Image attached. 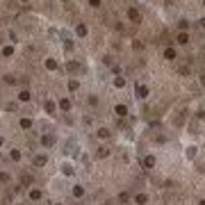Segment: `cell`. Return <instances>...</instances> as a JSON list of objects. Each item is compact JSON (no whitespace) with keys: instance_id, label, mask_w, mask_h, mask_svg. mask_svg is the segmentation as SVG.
<instances>
[{"instance_id":"4316f807","label":"cell","mask_w":205,"mask_h":205,"mask_svg":"<svg viewBox=\"0 0 205 205\" xmlns=\"http://www.w3.org/2000/svg\"><path fill=\"white\" fill-rule=\"evenodd\" d=\"M89 5L91 7H100V0H89Z\"/></svg>"},{"instance_id":"9a60e30c","label":"cell","mask_w":205,"mask_h":205,"mask_svg":"<svg viewBox=\"0 0 205 205\" xmlns=\"http://www.w3.org/2000/svg\"><path fill=\"white\" fill-rule=\"evenodd\" d=\"M75 32H78V37H84V34H87V27H84V25H78V27H75Z\"/></svg>"},{"instance_id":"ac0fdd59","label":"cell","mask_w":205,"mask_h":205,"mask_svg":"<svg viewBox=\"0 0 205 205\" xmlns=\"http://www.w3.org/2000/svg\"><path fill=\"white\" fill-rule=\"evenodd\" d=\"M178 25H180V30H182V32H185V30H187V27H189V21H185V18H182V21H178Z\"/></svg>"},{"instance_id":"cb8c5ba5","label":"cell","mask_w":205,"mask_h":205,"mask_svg":"<svg viewBox=\"0 0 205 205\" xmlns=\"http://www.w3.org/2000/svg\"><path fill=\"white\" fill-rule=\"evenodd\" d=\"M46 112L52 114V112H55V105H52V103H46Z\"/></svg>"},{"instance_id":"d6a6232c","label":"cell","mask_w":205,"mask_h":205,"mask_svg":"<svg viewBox=\"0 0 205 205\" xmlns=\"http://www.w3.org/2000/svg\"><path fill=\"white\" fill-rule=\"evenodd\" d=\"M203 5H205V2H203Z\"/></svg>"},{"instance_id":"3957f363","label":"cell","mask_w":205,"mask_h":205,"mask_svg":"<svg viewBox=\"0 0 205 205\" xmlns=\"http://www.w3.org/2000/svg\"><path fill=\"white\" fill-rule=\"evenodd\" d=\"M175 41H178V46H187V43H189V34H187V32H180Z\"/></svg>"},{"instance_id":"44dd1931","label":"cell","mask_w":205,"mask_h":205,"mask_svg":"<svg viewBox=\"0 0 205 205\" xmlns=\"http://www.w3.org/2000/svg\"><path fill=\"white\" fill-rule=\"evenodd\" d=\"M119 201H121V203H128V201H130V194H125V191H123V194L119 196Z\"/></svg>"},{"instance_id":"484cf974","label":"cell","mask_w":205,"mask_h":205,"mask_svg":"<svg viewBox=\"0 0 205 205\" xmlns=\"http://www.w3.org/2000/svg\"><path fill=\"white\" fill-rule=\"evenodd\" d=\"M7 180H9V175H7V173H0V182H7Z\"/></svg>"},{"instance_id":"30bf717a","label":"cell","mask_w":205,"mask_h":205,"mask_svg":"<svg viewBox=\"0 0 205 205\" xmlns=\"http://www.w3.org/2000/svg\"><path fill=\"white\" fill-rule=\"evenodd\" d=\"M164 57H166V59H175V50L173 48H166V50H164Z\"/></svg>"},{"instance_id":"83f0119b","label":"cell","mask_w":205,"mask_h":205,"mask_svg":"<svg viewBox=\"0 0 205 205\" xmlns=\"http://www.w3.org/2000/svg\"><path fill=\"white\" fill-rule=\"evenodd\" d=\"M198 27H201V30H205V18H201V21H198Z\"/></svg>"},{"instance_id":"8992f818","label":"cell","mask_w":205,"mask_h":205,"mask_svg":"<svg viewBox=\"0 0 205 205\" xmlns=\"http://www.w3.org/2000/svg\"><path fill=\"white\" fill-rule=\"evenodd\" d=\"M114 112L119 114V116H125V114H128V107H125V105H116V107H114Z\"/></svg>"},{"instance_id":"d6986e66","label":"cell","mask_w":205,"mask_h":205,"mask_svg":"<svg viewBox=\"0 0 205 205\" xmlns=\"http://www.w3.org/2000/svg\"><path fill=\"white\" fill-rule=\"evenodd\" d=\"M59 107H62V109H68V107H71V100H66V98L59 100Z\"/></svg>"},{"instance_id":"5bb4252c","label":"cell","mask_w":205,"mask_h":205,"mask_svg":"<svg viewBox=\"0 0 205 205\" xmlns=\"http://www.w3.org/2000/svg\"><path fill=\"white\" fill-rule=\"evenodd\" d=\"M30 198H32V201H39V198H41V191H39V189H32V191H30Z\"/></svg>"},{"instance_id":"7a4b0ae2","label":"cell","mask_w":205,"mask_h":205,"mask_svg":"<svg viewBox=\"0 0 205 205\" xmlns=\"http://www.w3.org/2000/svg\"><path fill=\"white\" fill-rule=\"evenodd\" d=\"M141 164H144V169H153L155 166V157L153 155H146L144 160H141Z\"/></svg>"},{"instance_id":"f1b7e54d","label":"cell","mask_w":205,"mask_h":205,"mask_svg":"<svg viewBox=\"0 0 205 205\" xmlns=\"http://www.w3.org/2000/svg\"><path fill=\"white\" fill-rule=\"evenodd\" d=\"M201 84L205 87V75H201Z\"/></svg>"},{"instance_id":"52a82bcc","label":"cell","mask_w":205,"mask_h":205,"mask_svg":"<svg viewBox=\"0 0 205 205\" xmlns=\"http://www.w3.org/2000/svg\"><path fill=\"white\" fill-rule=\"evenodd\" d=\"M46 164V155H37L34 157V166H43Z\"/></svg>"},{"instance_id":"f546056e","label":"cell","mask_w":205,"mask_h":205,"mask_svg":"<svg viewBox=\"0 0 205 205\" xmlns=\"http://www.w3.org/2000/svg\"><path fill=\"white\" fill-rule=\"evenodd\" d=\"M198 205H205V198H203V201H198Z\"/></svg>"},{"instance_id":"7c38bea8","label":"cell","mask_w":205,"mask_h":205,"mask_svg":"<svg viewBox=\"0 0 205 205\" xmlns=\"http://www.w3.org/2000/svg\"><path fill=\"white\" fill-rule=\"evenodd\" d=\"M98 137H100V139H107V137H109V130H107V128H100V130H98Z\"/></svg>"},{"instance_id":"4fadbf2b","label":"cell","mask_w":205,"mask_h":205,"mask_svg":"<svg viewBox=\"0 0 205 205\" xmlns=\"http://www.w3.org/2000/svg\"><path fill=\"white\" fill-rule=\"evenodd\" d=\"M96 155H98V157H107V155H109V150L105 148V146H100V148H98V153H96Z\"/></svg>"},{"instance_id":"1f68e13d","label":"cell","mask_w":205,"mask_h":205,"mask_svg":"<svg viewBox=\"0 0 205 205\" xmlns=\"http://www.w3.org/2000/svg\"><path fill=\"white\" fill-rule=\"evenodd\" d=\"M203 59H205V55H203Z\"/></svg>"},{"instance_id":"8fae6325","label":"cell","mask_w":205,"mask_h":205,"mask_svg":"<svg viewBox=\"0 0 205 205\" xmlns=\"http://www.w3.org/2000/svg\"><path fill=\"white\" fill-rule=\"evenodd\" d=\"M187 157H196V146H187Z\"/></svg>"},{"instance_id":"ba28073f","label":"cell","mask_w":205,"mask_h":205,"mask_svg":"<svg viewBox=\"0 0 205 205\" xmlns=\"http://www.w3.org/2000/svg\"><path fill=\"white\" fill-rule=\"evenodd\" d=\"M73 196H75V198H80V196H84V189H82V187H80V185H75V187H73Z\"/></svg>"},{"instance_id":"d4e9b609","label":"cell","mask_w":205,"mask_h":205,"mask_svg":"<svg viewBox=\"0 0 205 205\" xmlns=\"http://www.w3.org/2000/svg\"><path fill=\"white\" fill-rule=\"evenodd\" d=\"M68 89H71V91H75V89H78V82H75V80H71V82H68Z\"/></svg>"},{"instance_id":"6da1fadb","label":"cell","mask_w":205,"mask_h":205,"mask_svg":"<svg viewBox=\"0 0 205 205\" xmlns=\"http://www.w3.org/2000/svg\"><path fill=\"white\" fill-rule=\"evenodd\" d=\"M128 18H130L132 23H141V14H139V9L130 7V9H128Z\"/></svg>"},{"instance_id":"5b68a950","label":"cell","mask_w":205,"mask_h":205,"mask_svg":"<svg viewBox=\"0 0 205 205\" xmlns=\"http://www.w3.org/2000/svg\"><path fill=\"white\" fill-rule=\"evenodd\" d=\"M137 96L139 98H148V87H137Z\"/></svg>"},{"instance_id":"2e32d148","label":"cell","mask_w":205,"mask_h":205,"mask_svg":"<svg viewBox=\"0 0 205 205\" xmlns=\"http://www.w3.org/2000/svg\"><path fill=\"white\" fill-rule=\"evenodd\" d=\"M46 68H50V71H55V68H57V62H55V59H48V62H46Z\"/></svg>"},{"instance_id":"7402d4cb","label":"cell","mask_w":205,"mask_h":205,"mask_svg":"<svg viewBox=\"0 0 205 205\" xmlns=\"http://www.w3.org/2000/svg\"><path fill=\"white\" fill-rule=\"evenodd\" d=\"M114 84L116 87H125V80H123V78H114Z\"/></svg>"},{"instance_id":"4dcf8cb0","label":"cell","mask_w":205,"mask_h":205,"mask_svg":"<svg viewBox=\"0 0 205 205\" xmlns=\"http://www.w3.org/2000/svg\"><path fill=\"white\" fill-rule=\"evenodd\" d=\"M0 146H2V137H0Z\"/></svg>"},{"instance_id":"e0dca14e","label":"cell","mask_w":205,"mask_h":205,"mask_svg":"<svg viewBox=\"0 0 205 205\" xmlns=\"http://www.w3.org/2000/svg\"><path fill=\"white\" fill-rule=\"evenodd\" d=\"M21 128H25V130H27V128H32V121L30 119H21Z\"/></svg>"},{"instance_id":"ffe728a7","label":"cell","mask_w":205,"mask_h":205,"mask_svg":"<svg viewBox=\"0 0 205 205\" xmlns=\"http://www.w3.org/2000/svg\"><path fill=\"white\" fill-rule=\"evenodd\" d=\"M11 160L18 162V160H21V150H11Z\"/></svg>"},{"instance_id":"277c9868","label":"cell","mask_w":205,"mask_h":205,"mask_svg":"<svg viewBox=\"0 0 205 205\" xmlns=\"http://www.w3.org/2000/svg\"><path fill=\"white\" fill-rule=\"evenodd\" d=\"M134 203H137V205H146V203H148V196H146V194H137Z\"/></svg>"},{"instance_id":"603a6c76","label":"cell","mask_w":205,"mask_h":205,"mask_svg":"<svg viewBox=\"0 0 205 205\" xmlns=\"http://www.w3.org/2000/svg\"><path fill=\"white\" fill-rule=\"evenodd\" d=\"M52 141H55V139H52L50 134H48V137H43V144H46V146H52Z\"/></svg>"},{"instance_id":"9c48e42d","label":"cell","mask_w":205,"mask_h":205,"mask_svg":"<svg viewBox=\"0 0 205 205\" xmlns=\"http://www.w3.org/2000/svg\"><path fill=\"white\" fill-rule=\"evenodd\" d=\"M18 100H23V103H25V100H30V91H27V89H23V91L18 93Z\"/></svg>"}]
</instances>
